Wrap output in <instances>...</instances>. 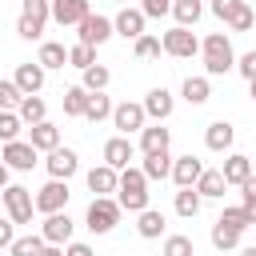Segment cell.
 Instances as JSON below:
<instances>
[{
    "label": "cell",
    "instance_id": "obj_1",
    "mask_svg": "<svg viewBox=\"0 0 256 256\" xmlns=\"http://www.w3.org/2000/svg\"><path fill=\"white\" fill-rule=\"evenodd\" d=\"M200 56H204V72H208V76H224V72H232V68H236V60H240V56L232 52V40H228L224 32L204 36Z\"/></svg>",
    "mask_w": 256,
    "mask_h": 256
},
{
    "label": "cell",
    "instance_id": "obj_2",
    "mask_svg": "<svg viewBox=\"0 0 256 256\" xmlns=\"http://www.w3.org/2000/svg\"><path fill=\"white\" fill-rule=\"evenodd\" d=\"M116 200L124 204V212H144L148 208V176H144V168H124L120 172V192H116Z\"/></svg>",
    "mask_w": 256,
    "mask_h": 256
},
{
    "label": "cell",
    "instance_id": "obj_3",
    "mask_svg": "<svg viewBox=\"0 0 256 256\" xmlns=\"http://www.w3.org/2000/svg\"><path fill=\"white\" fill-rule=\"evenodd\" d=\"M120 212H124L120 200H112V196H96V200L88 204V212H84V228L96 232V236H108V232L120 224Z\"/></svg>",
    "mask_w": 256,
    "mask_h": 256
},
{
    "label": "cell",
    "instance_id": "obj_4",
    "mask_svg": "<svg viewBox=\"0 0 256 256\" xmlns=\"http://www.w3.org/2000/svg\"><path fill=\"white\" fill-rule=\"evenodd\" d=\"M48 20H52V0H24V8H20V20H16V32H20V40H40Z\"/></svg>",
    "mask_w": 256,
    "mask_h": 256
},
{
    "label": "cell",
    "instance_id": "obj_5",
    "mask_svg": "<svg viewBox=\"0 0 256 256\" xmlns=\"http://www.w3.org/2000/svg\"><path fill=\"white\" fill-rule=\"evenodd\" d=\"M160 40H164V52H168V56H176V60H192V56L204 48V40H196V32H192V28H184V24L168 28Z\"/></svg>",
    "mask_w": 256,
    "mask_h": 256
},
{
    "label": "cell",
    "instance_id": "obj_6",
    "mask_svg": "<svg viewBox=\"0 0 256 256\" xmlns=\"http://www.w3.org/2000/svg\"><path fill=\"white\" fill-rule=\"evenodd\" d=\"M4 208H8V216H12L16 224H32L36 196H32L28 188H20V184H8V188H4Z\"/></svg>",
    "mask_w": 256,
    "mask_h": 256
},
{
    "label": "cell",
    "instance_id": "obj_7",
    "mask_svg": "<svg viewBox=\"0 0 256 256\" xmlns=\"http://www.w3.org/2000/svg\"><path fill=\"white\" fill-rule=\"evenodd\" d=\"M68 196H72V192H68V180H56V176H52V180L36 192V212H44V216L64 212V208H68Z\"/></svg>",
    "mask_w": 256,
    "mask_h": 256
},
{
    "label": "cell",
    "instance_id": "obj_8",
    "mask_svg": "<svg viewBox=\"0 0 256 256\" xmlns=\"http://www.w3.org/2000/svg\"><path fill=\"white\" fill-rule=\"evenodd\" d=\"M112 124H116V132L120 136H132V132H144L148 128V112H144V104H116V112H112Z\"/></svg>",
    "mask_w": 256,
    "mask_h": 256
},
{
    "label": "cell",
    "instance_id": "obj_9",
    "mask_svg": "<svg viewBox=\"0 0 256 256\" xmlns=\"http://www.w3.org/2000/svg\"><path fill=\"white\" fill-rule=\"evenodd\" d=\"M0 156H4V164H8L12 172H32V164H36L40 148H36L32 140H8Z\"/></svg>",
    "mask_w": 256,
    "mask_h": 256
},
{
    "label": "cell",
    "instance_id": "obj_10",
    "mask_svg": "<svg viewBox=\"0 0 256 256\" xmlns=\"http://www.w3.org/2000/svg\"><path fill=\"white\" fill-rule=\"evenodd\" d=\"M76 28H80V44H92V48H100L116 36V20H108V16H88Z\"/></svg>",
    "mask_w": 256,
    "mask_h": 256
},
{
    "label": "cell",
    "instance_id": "obj_11",
    "mask_svg": "<svg viewBox=\"0 0 256 256\" xmlns=\"http://www.w3.org/2000/svg\"><path fill=\"white\" fill-rule=\"evenodd\" d=\"M44 168H48V176H56V180H72V176L80 172V156H76L72 148H52L48 160H44Z\"/></svg>",
    "mask_w": 256,
    "mask_h": 256
},
{
    "label": "cell",
    "instance_id": "obj_12",
    "mask_svg": "<svg viewBox=\"0 0 256 256\" xmlns=\"http://www.w3.org/2000/svg\"><path fill=\"white\" fill-rule=\"evenodd\" d=\"M252 176H256V160H248L244 152H228V160H224V180L236 184V188H244Z\"/></svg>",
    "mask_w": 256,
    "mask_h": 256
},
{
    "label": "cell",
    "instance_id": "obj_13",
    "mask_svg": "<svg viewBox=\"0 0 256 256\" xmlns=\"http://www.w3.org/2000/svg\"><path fill=\"white\" fill-rule=\"evenodd\" d=\"M88 188L96 192V196H112V192H120V168H112V164H100V168H88Z\"/></svg>",
    "mask_w": 256,
    "mask_h": 256
},
{
    "label": "cell",
    "instance_id": "obj_14",
    "mask_svg": "<svg viewBox=\"0 0 256 256\" xmlns=\"http://www.w3.org/2000/svg\"><path fill=\"white\" fill-rule=\"evenodd\" d=\"M40 232H44V240H48V244H72L76 224H72V216H68V212H52V216L40 224Z\"/></svg>",
    "mask_w": 256,
    "mask_h": 256
},
{
    "label": "cell",
    "instance_id": "obj_15",
    "mask_svg": "<svg viewBox=\"0 0 256 256\" xmlns=\"http://www.w3.org/2000/svg\"><path fill=\"white\" fill-rule=\"evenodd\" d=\"M92 12H88V0H52V20L60 24V28H68V24H80V20H88Z\"/></svg>",
    "mask_w": 256,
    "mask_h": 256
},
{
    "label": "cell",
    "instance_id": "obj_16",
    "mask_svg": "<svg viewBox=\"0 0 256 256\" xmlns=\"http://www.w3.org/2000/svg\"><path fill=\"white\" fill-rule=\"evenodd\" d=\"M144 8H120L116 12V36H124V40H140L144 36Z\"/></svg>",
    "mask_w": 256,
    "mask_h": 256
},
{
    "label": "cell",
    "instance_id": "obj_17",
    "mask_svg": "<svg viewBox=\"0 0 256 256\" xmlns=\"http://www.w3.org/2000/svg\"><path fill=\"white\" fill-rule=\"evenodd\" d=\"M172 108H176V100H172V92H168L164 84L152 88V92L144 96V112H148V120H160V124H164V120L172 116Z\"/></svg>",
    "mask_w": 256,
    "mask_h": 256
},
{
    "label": "cell",
    "instance_id": "obj_18",
    "mask_svg": "<svg viewBox=\"0 0 256 256\" xmlns=\"http://www.w3.org/2000/svg\"><path fill=\"white\" fill-rule=\"evenodd\" d=\"M200 176H204V160H196L192 152H188V156H176V164H172V180H176V188H192Z\"/></svg>",
    "mask_w": 256,
    "mask_h": 256
},
{
    "label": "cell",
    "instance_id": "obj_19",
    "mask_svg": "<svg viewBox=\"0 0 256 256\" xmlns=\"http://www.w3.org/2000/svg\"><path fill=\"white\" fill-rule=\"evenodd\" d=\"M44 72H48V68H44L40 60H28V64H20V68H16V76H12V80L24 88V96H36V92L44 88Z\"/></svg>",
    "mask_w": 256,
    "mask_h": 256
},
{
    "label": "cell",
    "instance_id": "obj_20",
    "mask_svg": "<svg viewBox=\"0 0 256 256\" xmlns=\"http://www.w3.org/2000/svg\"><path fill=\"white\" fill-rule=\"evenodd\" d=\"M232 140H236V128H232L228 120H212V124L204 128V144H208L212 152H232Z\"/></svg>",
    "mask_w": 256,
    "mask_h": 256
},
{
    "label": "cell",
    "instance_id": "obj_21",
    "mask_svg": "<svg viewBox=\"0 0 256 256\" xmlns=\"http://www.w3.org/2000/svg\"><path fill=\"white\" fill-rule=\"evenodd\" d=\"M136 156V148H132V140L128 136H112V140H104V164H112V168H128V160Z\"/></svg>",
    "mask_w": 256,
    "mask_h": 256
},
{
    "label": "cell",
    "instance_id": "obj_22",
    "mask_svg": "<svg viewBox=\"0 0 256 256\" xmlns=\"http://www.w3.org/2000/svg\"><path fill=\"white\" fill-rule=\"evenodd\" d=\"M28 140L40 148V152H52V148H60V128L52 124V120H40V124H28Z\"/></svg>",
    "mask_w": 256,
    "mask_h": 256
},
{
    "label": "cell",
    "instance_id": "obj_23",
    "mask_svg": "<svg viewBox=\"0 0 256 256\" xmlns=\"http://www.w3.org/2000/svg\"><path fill=\"white\" fill-rule=\"evenodd\" d=\"M172 164H176V156L164 148V152H144V176L148 180H164V176H172Z\"/></svg>",
    "mask_w": 256,
    "mask_h": 256
},
{
    "label": "cell",
    "instance_id": "obj_24",
    "mask_svg": "<svg viewBox=\"0 0 256 256\" xmlns=\"http://www.w3.org/2000/svg\"><path fill=\"white\" fill-rule=\"evenodd\" d=\"M196 188H200V196H204V200H220V196H224V188H228L224 168H204V176L196 180Z\"/></svg>",
    "mask_w": 256,
    "mask_h": 256
},
{
    "label": "cell",
    "instance_id": "obj_25",
    "mask_svg": "<svg viewBox=\"0 0 256 256\" xmlns=\"http://www.w3.org/2000/svg\"><path fill=\"white\" fill-rule=\"evenodd\" d=\"M168 144H172V132H168L160 120H156V124H148V128L140 132V148H144V152H164Z\"/></svg>",
    "mask_w": 256,
    "mask_h": 256
},
{
    "label": "cell",
    "instance_id": "obj_26",
    "mask_svg": "<svg viewBox=\"0 0 256 256\" xmlns=\"http://www.w3.org/2000/svg\"><path fill=\"white\" fill-rule=\"evenodd\" d=\"M88 100H92V92H88L84 84L64 88V116H84V112H88Z\"/></svg>",
    "mask_w": 256,
    "mask_h": 256
},
{
    "label": "cell",
    "instance_id": "obj_27",
    "mask_svg": "<svg viewBox=\"0 0 256 256\" xmlns=\"http://www.w3.org/2000/svg\"><path fill=\"white\" fill-rule=\"evenodd\" d=\"M136 232H140L144 240H156V236L164 232V212H156V208L136 212Z\"/></svg>",
    "mask_w": 256,
    "mask_h": 256
},
{
    "label": "cell",
    "instance_id": "obj_28",
    "mask_svg": "<svg viewBox=\"0 0 256 256\" xmlns=\"http://www.w3.org/2000/svg\"><path fill=\"white\" fill-rule=\"evenodd\" d=\"M68 52H72V48L56 44V40H44V44H40V52H36V60H40L44 68H64V64H68Z\"/></svg>",
    "mask_w": 256,
    "mask_h": 256
},
{
    "label": "cell",
    "instance_id": "obj_29",
    "mask_svg": "<svg viewBox=\"0 0 256 256\" xmlns=\"http://www.w3.org/2000/svg\"><path fill=\"white\" fill-rule=\"evenodd\" d=\"M208 96H212V84H208V76H188V80H184V100H188L192 108L208 104Z\"/></svg>",
    "mask_w": 256,
    "mask_h": 256
},
{
    "label": "cell",
    "instance_id": "obj_30",
    "mask_svg": "<svg viewBox=\"0 0 256 256\" xmlns=\"http://www.w3.org/2000/svg\"><path fill=\"white\" fill-rule=\"evenodd\" d=\"M200 200H204V196H200V188H196V184H192V188H180V192H176V216L192 220V216L200 212Z\"/></svg>",
    "mask_w": 256,
    "mask_h": 256
},
{
    "label": "cell",
    "instance_id": "obj_31",
    "mask_svg": "<svg viewBox=\"0 0 256 256\" xmlns=\"http://www.w3.org/2000/svg\"><path fill=\"white\" fill-rule=\"evenodd\" d=\"M16 112H20V120H24V124H40V120H48V104H44L40 96H24Z\"/></svg>",
    "mask_w": 256,
    "mask_h": 256
},
{
    "label": "cell",
    "instance_id": "obj_32",
    "mask_svg": "<svg viewBox=\"0 0 256 256\" xmlns=\"http://www.w3.org/2000/svg\"><path fill=\"white\" fill-rule=\"evenodd\" d=\"M212 244H216L220 252H232V248L240 244V228H232V224L216 220V224H212Z\"/></svg>",
    "mask_w": 256,
    "mask_h": 256
},
{
    "label": "cell",
    "instance_id": "obj_33",
    "mask_svg": "<svg viewBox=\"0 0 256 256\" xmlns=\"http://www.w3.org/2000/svg\"><path fill=\"white\" fill-rule=\"evenodd\" d=\"M172 16H176V24L192 28V24L204 16V8H200V0H172Z\"/></svg>",
    "mask_w": 256,
    "mask_h": 256
},
{
    "label": "cell",
    "instance_id": "obj_34",
    "mask_svg": "<svg viewBox=\"0 0 256 256\" xmlns=\"http://www.w3.org/2000/svg\"><path fill=\"white\" fill-rule=\"evenodd\" d=\"M44 232H32V236H16V244L8 248V256H40L44 252Z\"/></svg>",
    "mask_w": 256,
    "mask_h": 256
},
{
    "label": "cell",
    "instance_id": "obj_35",
    "mask_svg": "<svg viewBox=\"0 0 256 256\" xmlns=\"http://www.w3.org/2000/svg\"><path fill=\"white\" fill-rule=\"evenodd\" d=\"M108 80H112V72H108L104 64H92V68H84V72H80V84H84L88 92H104V88H108Z\"/></svg>",
    "mask_w": 256,
    "mask_h": 256
},
{
    "label": "cell",
    "instance_id": "obj_36",
    "mask_svg": "<svg viewBox=\"0 0 256 256\" xmlns=\"http://www.w3.org/2000/svg\"><path fill=\"white\" fill-rule=\"evenodd\" d=\"M116 112V104L104 96V92H92V100H88V112H84V120H92V124H100V120H108Z\"/></svg>",
    "mask_w": 256,
    "mask_h": 256
},
{
    "label": "cell",
    "instance_id": "obj_37",
    "mask_svg": "<svg viewBox=\"0 0 256 256\" xmlns=\"http://www.w3.org/2000/svg\"><path fill=\"white\" fill-rule=\"evenodd\" d=\"M132 52H136V60H156L160 52H164V40L160 36H140V40H132Z\"/></svg>",
    "mask_w": 256,
    "mask_h": 256
},
{
    "label": "cell",
    "instance_id": "obj_38",
    "mask_svg": "<svg viewBox=\"0 0 256 256\" xmlns=\"http://www.w3.org/2000/svg\"><path fill=\"white\" fill-rule=\"evenodd\" d=\"M68 64H72V68H80V72H84V68H92V64H96V48L76 40V44H72V52H68Z\"/></svg>",
    "mask_w": 256,
    "mask_h": 256
},
{
    "label": "cell",
    "instance_id": "obj_39",
    "mask_svg": "<svg viewBox=\"0 0 256 256\" xmlns=\"http://www.w3.org/2000/svg\"><path fill=\"white\" fill-rule=\"evenodd\" d=\"M20 124H24L20 112L4 108V112H0V140H4V144H8V140H20Z\"/></svg>",
    "mask_w": 256,
    "mask_h": 256
},
{
    "label": "cell",
    "instance_id": "obj_40",
    "mask_svg": "<svg viewBox=\"0 0 256 256\" xmlns=\"http://www.w3.org/2000/svg\"><path fill=\"white\" fill-rule=\"evenodd\" d=\"M20 100H24V88L16 84V80H0V108H20Z\"/></svg>",
    "mask_w": 256,
    "mask_h": 256
},
{
    "label": "cell",
    "instance_id": "obj_41",
    "mask_svg": "<svg viewBox=\"0 0 256 256\" xmlns=\"http://www.w3.org/2000/svg\"><path fill=\"white\" fill-rule=\"evenodd\" d=\"M216 220H224V224H232V228H240V232H244V228H252V224H256V220H252V216H248V212H244V204H236V208H224V212H220V216H216Z\"/></svg>",
    "mask_w": 256,
    "mask_h": 256
},
{
    "label": "cell",
    "instance_id": "obj_42",
    "mask_svg": "<svg viewBox=\"0 0 256 256\" xmlns=\"http://www.w3.org/2000/svg\"><path fill=\"white\" fill-rule=\"evenodd\" d=\"M164 256H196L192 236H168L164 240Z\"/></svg>",
    "mask_w": 256,
    "mask_h": 256
},
{
    "label": "cell",
    "instance_id": "obj_43",
    "mask_svg": "<svg viewBox=\"0 0 256 256\" xmlns=\"http://www.w3.org/2000/svg\"><path fill=\"white\" fill-rule=\"evenodd\" d=\"M244 4H248V0H212V16H220V20L228 24V20H232Z\"/></svg>",
    "mask_w": 256,
    "mask_h": 256
},
{
    "label": "cell",
    "instance_id": "obj_44",
    "mask_svg": "<svg viewBox=\"0 0 256 256\" xmlns=\"http://www.w3.org/2000/svg\"><path fill=\"white\" fill-rule=\"evenodd\" d=\"M252 24H256V12H252V4H244V8H240L232 20H228V28H232V32H248Z\"/></svg>",
    "mask_w": 256,
    "mask_h": 256
},
{
    "label": "cell",
    "instance_id": "obj_45",
    "mask_svg": "<svg viewBox=\"0 0 256 256\" xmlns=\"http://www.w3.org/2000/svg\"><path fill=\"white\" fill-rule=\"evenodd\" d=\"M140 8H144V16L160 20V16H168V12H172V0H140Z\"/></svg>",
    "mask_w": 256,
    "mask_h": 256
},
{
    "label": "cell",
    "instance_id": "obj_46",
    "mask_svg": "<svg viewBox=\"0 0 256 256\" xmlns=\"http://www.w3.org/2000/svg\"><path fill=\"white\" fill-rule=\"evenodd\" d=\"M236 72H240L244 80H256V48H252V52H244V56L236 60Z\"/></svg>",
    "mask_w": 256,
    "mask_h": 256
},
{
    "label": "cell",
    "instance_id": "obj_47",
    "mask_svg": "<svg viewBox=\"0 0 256 256\" xmlns=\"http://www.w3.org/2000/svg\"><path fill=\"white\" fill-rule=\"evenodd\" d=\"M240 192H244V212H248V216L256 220V176H252V180H248V184H244Z\"/></svg>",
    "mask_w": 256,
    "mask_h": 256
},
{
    "label": "cell",
    "instance_id": "obj_48",
    "mask_svg": "<svg viewBox=\"0 0 256 256\" xmlns=\"http://www.w3.org/2000/svg\"><path fill=\"white\" fill-rule=\"evenodd\" d=\"M64 252H68V256H92V248H88V244H68Z\"/></svg>",
    "mask_w": 256,
    "mask_h": 256
},
{
    "label": "cell",
    "instance_id": "obj_49",
    "mask_svg": "<svg viewBox=\"0 0 256 256\" xmlns=\"http://www.w3.org/2000/svg\"><path fill=\"white\" fill-rule=\"evenodd\" d=\"M40 256H68V252H64V244H44Z\"/></svg>",
    "mask_w": 256,
    "mask_h": 256
},
{
    "label": "cell",
    "instance_id": "obj_50",
    "mask_svg": "<svg viewBox=\"0 0 256 256\" xmlns=\"http://www.w3.org/2000/svg\"><path fill=\"white\" fill-rule=\"evenodd\" d=\"M248 88H252V100H256V80H248Z\"/></svg>",
    "mask_w": 256,
    "mask_h": 256
},
{
    "label": "cell",
    "instance_id": "obj_51",
    "mask_svg": "<svg viewBox=\"0 0 256 256\" xmlns=\"http://www.w3.org/2000/svg\"><path fill=\"white\" fill-rule=\"evenodd\" d=\"M240 256H256V248H244V252H240Z\"/></svg>",
    "mask_w": 256,
    "mask_h": 256
},
{
    "label": "cell",
    "instance_id": "obj_52",
    "mask_svg": "<svg viewBox=\"0 0 256 256\" xmlns=\"http://www.w3.org/2000/svg\"><path fill=\"white\" fill-rule=\"evenodd\" d=\"M112 4H128V0H112Z\"/></svg>",
    "mask_w": 256,
    "mask_h": 256
},
{
    "label": "cell",
    "instance_id": "obj_53",
    "mask_svg": "<svg viewBox=\"0 0 256 256\" xmlns=\"http://www.w3.org/2000/svg\"><path fill=\"white\" fill-rule=\"evenodd\" d=\"M160 256H164V252H160Z\"/></svg>",
    "mask_w": 256,
    "mask_h": 256
}]
</instances>
